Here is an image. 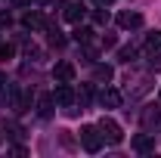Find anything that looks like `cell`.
Listing matches in <instances>:
<instances>
[{
    "label": "cell",
    "mask_w": 161,
    "mask_h": 158,
    "mask_svg": "<svg viewBox=\"0 0 161 158\" xmlns=\"http://www.w3.org/2000/svg\"><path fill=\"white\" fill-rule=\"evenodd\" d=\"M80 146H84L87 152H99V149H102V133H99V127L84 124V127H80Z\"/></svg>",
    "instance_id": "obj_1"
},
{
    "label": "cell",
    "mask_w": 161,
    "mask_h": 158,
    "mask_svg": "<svg viewBox=\"0 0 161 158\" xmlns=\"http://www.w3.org/2000/svg\"><path fill=\"white\" fill-rule=\"evenodd\" d=\"M149 90H152V78H149V75H136L133 81L127 78V96H130V99H136V96H146Z\"/></svg>",
    "instance_id": "obj_2"
},
{
    "label": "cell",
    "mask_w": 161,
    "mask_h": 158,
    "mask_svg": "<svg viewBox=\"0 0 161 158\" xmlns=\"http://www.w3.org/2000/svg\"><path fill=\"white\" fill-rule=\"evenodd\" d=\"M99 133H102V139H105V143H112V146H118L121 139H124L118 121H112V118H102V121H99Z\"/></svg>",
    "instance_id": "obj_3"
},
{
    "label": "cell",
    "mask_w": 161,
    "mask_h": 158,
    "mask_svg": "<svg viewBox=\"0 0 161 158\" xmlns=\"http://www.w3.org/2000/svg\"><path fill=\"white\" fill-rule=\"evenodd\" d=\"M53 99L59 105H75V90H71V81H56V90H53Z\"/></svg>",
    "instance_id": "obj_4"
},
{
    "label": "cell",
    "mask_w": 161,
    "mask_h": 158,
    "mask_svg": "<svg viewBox=\"0 0 161 158\" xmlns=\"http://www.w3.org/2000/svg\"><path fill=\"white\" fill-rule=\"evenodd\" d=\"M62 16H65V22H75V25H78V22L87 16V6H84V3H75V0H68Z\"/></svg>",
    "instance_id": "obj_5"
},
{
    "label": "cell",
    "mask_w": 161,
    "mask_h": 158,
    "mask_svg": "<svg viewBox=\"0 0 161 158\" xmlns=\"http://www.w3.org/2000/svg\"><path fill=\"white\" fill-rule=\"evenodd\" d=\"M130 146H133L136 152H152V149H155V137H149V133H136V137L130 139Z\"/></svg>",
    "instance_id": "obj_6"
},
{
    "label": "cell",
    "mask_w": 161,
    "mask_h": 158,
    "mask_svg": "<svg viewBox=\"0 0 161 158\" xmlns=\"http://www.w3.org/2000/svg\"><path fill=\"white\" fill-rule=\"evenodd\" d=\"M118 25L124 28V31H130V28H140V25H142V16L127 9V13H121V16H118Z\"/></svg>",
    "instance_id": "obj_7"
},
{
    "label": "cell",
    "mask_w": 161,
    "mask_h": 158,
    "mask_svg": "<svg viewBox=\"0 0 161 158\" xmlns=\"http://www.w3.org/2000/svg\"><path fill=\"white\" fill-rule=\"evenodd\" d=\"M99 102L105 105V109H118L121 105V93L115 90V87H105V90L99 93Z\"/></svg>",
    "instance_id": "obj_8"
},
{
    "label": "cell",
    "mask_w": 161,
    "mask_h": 158,
    "mask_svg": "<svg viewBox=\"0 0 161 158\" xmlns=\"http://www.w3.org/2000/svg\"><path fill=\"white\" fill-rule=\"evenodd\" d=\"M22 25H25V28H28V31H40V28H43V25H47V19H43V16H40L37 9H31V13H25V19H22Z\"/></svg>",
    "instance_id": "obj_9"
},
{
    "label": "cell",
    "mask_w": 161,
    "mask_h": 158,
    "mask_svg": "<svg viewBox=\"0 0 161 158\" xmlns=\"http://www.w3.org/2000/svg\"><path fill=\"white\" fill-rule=\"evenodd\" d=\"M53 78L56 81H75V65H71V62H56Z\"/></svg>",
    "instance_id": "obj_10"
},
{
    "label": "cell",
    "mask_w": 161,
    "mask_h": 158,
    "mask_svg": "<svg viewBox=\"0 0 161 158\" xmlns=\"http://www.w3.org/2000/svg\"><path fill=\"white\" fill-rule=\"evenodd\" d=\"M142 127H152V124H158L161 121V105H146V112L140 115Z\"/></svg>",
    "instance_id": "obj_11"
},
{
    "label": "cell",
    "mask_w": 161,
    "mask_h": 158,
    "mask_svg": "<svg viewBox=\"0 0 161 158\" xmlns=\"http://www.w3.org/2000/svg\"><path fill=\"white\" fill-rule=\"evenodd\" d=\"M9 102H13V109H16V112H25V109H28V102H31V96H25L19 87H13V90H9Z\"/></svg>",
    "instance_id": "obj_12"
},
{
    "label": "cell",
    "mask_w": 161,
    "mask_h": 158,
    "mask_svg": "<svg viewBox=\"0 0 161 158\" xmlns=\"http://www.w3.org/2000/svg\"><path fill=\"white\" fill-rule=\"evenodd\" d=\"M53 102H56L53 93H43V96H40V102H37V115L40 118H50V115H53Z\"/></svg>",
    "instance_id": "obj_13"
},
{
    "label": "cell",
    "mask_w": 161,
    "mask_h": 158,
    "mask_svg": "<svg viewBox=\"0 0 161 158\" xmlns=\"http://www.w3.org/2000/svg\"><path fill=\"white\" fill-rule=\"evenodd\" d=\"M43 28H47V37H50V43H53V47H62V43H65V37H62V31L56 28V25H50V22H47Z\"/></svg>",
    "instance_id": "obj_14"
},
{
    "label": "cell",
    "mask_w": 161,
    "mask_h": 158,
    "mask_svg": "<svg viewBox=\"0 0 161 158\" xmlns=\"http://www.w3.org/2000/svg\"><path fill=\"white\" fill-rule=\"evenodd\" d=\"M146 50H149V53L161 50V31H149V37H146Z\"/></svg>",
    "instance_id": "obj_15"
},
{
    "label": "cell",
    "mask_w": 161,
    "mask_h": 158,
    "mask_svg": "<svg viewBox=\"0 0 161 158\" xmlns=\"http://www.w3.org/2000/svg\"><path fill=\"white\" fill-rule=\"evenodd\" d=\"M112 75H115L112 65H96V68H93V78L96 81H112Z\"/></svg>",
    "instance_id": "obj_16"
},
{
    "label": "cell",
    "mask_w": 161,
    "mask_h": 158,
    "mask_svg": "<svg viewBox=\"0 0 161 158\" xmlns=\"http://www.w3.org/2000/svg\"><path fill=\"white\" fill-rule=\"evenodd\" d=\"M90 37H93V28H75V40H78V43H84V47H87V43H90Z\"/></svg>",
    "instance_id": "obj_17"
},
{
    "label": "cell",
    "mask_w": 161,
    "mask_h": 158,
    "mask_svg": "<svg viewBox=\"0 0 161 158\" xmlns=\"http://www.w3.org/2000/svg\"><path fill=\"white\" fill-rule=\"evenodd\" d=\"M118 56H121V62H133L136 59V47H121Z\"/></svg>",
    "instance_id": "obj_18"
},
{
    "label": "cell",
    "mask_w": 161,
    "mask_h": 158,
    "mask_svg": "<svg viewBox=\"0 0 161 158\" xmlns=\"http://www.w3.org/2000/svg\"><path fill=\"white\" fill-rule=\"evenodd\" d=\"M149 68H152V71H161V50H158V53H152V59H149Z\"/></svg>",
    "instance_id": "obj_19"
},
{
    "label": "cell",
    "mask_w": 161,
    "mask_h": 158,
    "mask_svg": "<svg viewBox=\"0 0 161 158\" xmlns=\"http://www.w3.org/2000/svg\"><path fill=\"white\" fill-rule=\"evenodd\" d=\"M93 22H96V25H105V22H108V13H105V9H96V13H93Z\"/></svg>",
    "instance_id": "obj_20"
},
{
    "label": "cell",
    "mask_w": 161,
    "mask_h": 158,
    "mask_svg": "<svg viewBox=\"0 0 161 158\" xmlns=\"http://www.w3.org/2000/svg\"><path fill=\"white\" fill-rule=\"evenodd\" d=\"M16 50H13V43H0V59H9Z\"/></svg>",
    "instance_id": "obj_21"
},
{
    "label": "cell",
    "mask_w": 161,
    "mask_h": 158,
    "mask_svg": "<svg viewBox=\"0 0 161 158\" xmlns=\"http://www.w3.org/2000/svg\"><path fill=\"white\" fill-rule=\"evenodd\" d=\"M9 22H13V19H9V13H0V31L9 28Z\"/></svg>",
    "instance_id": "obj_22"
},
{
    "label": "cell",
    "mask_w": 161,
    "mask_h": 158,
    "mask_svg": "<svg viewBox=\"0 0 161 158\" xmlns=\"http://www.w3.org/2000/svg\"><path fill=\"white\" fill-rule=\"evenodd\" d=\"M80 102H90V84H87V87L80 90Z\"/></svg>",
    "instance_id": "obj_23"
},
{
    "label": "cell",
    "mask_w": 161,
    "mask_h": 158,
    "mask_svg": "<svg viewBox=\"0 0 161 158\" xmlns=\"http://www.w3.org/2000/svg\"><path fill=\"white\" fill-rule=\"evenodd\" d=\"M3 84H6V75H3V71H0V90H3Z\"/></svg>",
    "instance_id": "obj_24"
},
{
    "label": "cell",
    "mask_w": 161,
    "mask_h": 158,
    "mask_svg": "<svg viewBox=\"0 0 161 158\" xmlns=\"http://www.w3.org/2000/svg\"><path fill=\"white\" fill-rule=\"evenodd\" d=\"M13 3H16V6H25V3H31V0H13Z\"/></svg>",
    "instance_id": "obj_25"
},
{
    "label": "cell",
    "mask_w": 161,
    "mask_h": 158,
    "mask_svg": "<svg viewBox=\"0 0 161 158\" xmlns=\"http://www.w3.org/2000/svg\"><path fill=\"white\" fill-rule=\"evenodd\" d=\"M96 3H99V6H108V3H112V0H96Z\"/></svg>",
    "instance_id": "obj_26"
},
{
    "label": "cell",
    "mask_w": 161,
    "mask_h": 158,
    "mask_svg": "<svg viewBox=\"0 0 161 158\" xmlns=\"http://www.w3.org/2000/svg\"><path fill=\"white\" fill-rule=\"evenodd\" d=\"M37 3H43V0H37Z\"/></svg>",
    "instance_id": "obj_27"
},
{
    "label": "cell",
    "mask_w": 161,
    "mask_h": 158,
    "mask_svg": "<svg viewBox=\"0 0 161 158\" xmlns=\"http://www.w3.org/2000/svg\"><path fill=\"white\" fill-rule=\"evenodd\" d=\"M0 143H3V137H0Z\"/></svg>",
    "instance_id": "obj_28"
}]
</instances>
